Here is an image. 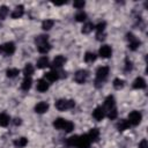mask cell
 <instances>
[{
    "mask_svg": "<svg viewBox=\"0 0 148 148\" xmlns=\"http://www.w3.org/2000/svg\"><path fill=\"white\" fill-rule=\"evenodd\" d=\"M9 124V116L6 113H0V126L6 127Z\"/></svg>",
    "mask_w": 148,
    "mask_h": 148,
    "instance_id": "484cf974",
    "label": "cell"
},
{
    "mask_svg": "<svg viewBox=\"0 0 148 148\" xmlns=\"http://www.w3.org/2000/svg\"><path fill=\"white\" fill-rule=\"evenodd\" d=\"M106 116H108V118H109V119H111V120H112V119H116V118H117V116H118V111H117L116 106H114V108L109 109V110H108Z\"/></svg>",
    "mask_w": 148,
    "mask_h": 148,
    "instance_id": "1f68e13d",
    "label": "cell"
},
{
    "mask_svg": "<svg viewBox=\"0 0 148 148\" xmlns=\"http://www.w3.org/2000/svg\"><path fill=\"white\" fill-rule=\"evenodd\" d=\"M66 62V58L64 56H57L53 61H52V67L53 68H61Z\"/></svg>",
    "mask_w": 148,
    "mask_h": 148,
    "instance_id": "30bf717a",
    "label": "cell"
},
{
    "mask_svg": "<svg viewBox=\"0 0 148 148\" xmlns=\"http://www.w3.org/2000/svg\"><path fill=\"white\" fill-rule=\"evenodd\" d=\"M27 143H28V139H27V138H24V136H22V138H18V139L14 140V146H15V147H17V148H23V147H25V146H27Z\"/></svg>",
    "mask_w": 148,
    "mask_h": 148,
    "instance_id": "7402d4cb",
    "label": "cell"
},
{
    "mask_svg": "<svg viewBox=\"0 0 148 148\" xmlns=\"http://www.w3.org/2000/svg\"><path fill=\"white\" fill-rule=\"evenodd\" d=\"M92 117L96 119V120H102L104 117H105V110L103 106H97L94 111H92Z\"/></svg>",
    "mask_w": 148,
    "mask_h": 148,
    "instance_id": "9c48e42d",
    "label": "cell"
},
{
    "mask_svg": "<svg viewBox=\"0 0 148 148\" xmlns=\"http://www.w3.org/2000/svg\"><path fill=\"white\" fill-rule=\"evenodd\" d=\"M50 66V62H49V58L47 57H40L38 60H37V67L38 68H45Z\"/></svg>",
    "mask_w": 148,
    "mask_h": 148,
    "instance_id": "44dd1931",
    "label": "cell"
},
{
    "mask_svg": "<svg viewBox=\"0 0 148 148\" xmlns=\"http://www.w3.org/2000/svg\"><path fill=\"white\" fill-rule=\"evenodd\" d=\"M116 127H117V130H118L119 132H123V131H125V130H127V128L130 127V123H128L127 120H125V119H120V120L117 123Z\"/></svg>",
    "mask_w": 148,
    "mask_h": 148,
    "instance_id": "d6986e66",
    "label": "cell"
},
{
    "mask_svg": "<svg viewBox=\"0 0 148 148\" xmlns=\"http://www.w3.org/2000/svg\"><path fill=\"white\" fill-rule=\"evenodd\" d=\"M84 5H86V2L83 0H81V1H74V3H73V6L75 8H77V9H82L84 7Z\"/></svg>",
    "mask_w": 148,
    "mask_h": 148,
    "instance_id": "74e56055",
    "label": "cell"
},
{
    "mask_svg": "<svg viewBox=\"0 0 148 148\" xmlns=\"http://www.w3.org/2000/svg\"><path fill=\"white\" fill-rule=\"evenodd\" d=\"M141 119H142V114L139 112V111H132L130 114H128V123L130 125H133V126H136L141 123Z\"/></svg>",
    "mask_w": 148,
    "mask_h": 148,
    "instance_id": "277c9868",
    "label": "cell"
},
{
    "mask_svg": "<svg viewBox=\"0 0 148 148\" xmlns=\"http://www.w3.org/2000/svg\"><path fill=\"white\" fill-rule=\"evenodd\" d=\"M66 2H67V1H62V2H53V3H54L56 6H61V5H65Z\"/></svg>",
    "mask_w": 148,
    "mask_h": 148,
    "instance_id": "7bdbcfd3",
    "label": "cell"
},
{
    "mask_svg": "<svg viewBox=\"0 0 148 148\" xmlns=\"http://www.w3.org/2000/svg\"><path fill=\"white\" fill-rule=\"evenodd\" d=\"M132 68H133L132 61L128 60V59H126L125 60V72H130V71H132Z\"/></svg>",
    "mask_w": 148,
    "mask_h": 148,
    "instance_id": "f35d334b",
    "label": "cell"
},
{
    "mask_svg": "<svg viewBox=\"0 0 148 148\" xmlns=\"http://www.w3.org/2000/svg\"><path fill=\"white\" fill-rule=\"evenodd\" d=\"M36 89L39 91V92H45L47 89H49V83L45 79H40L37 81V86H36Z\"/></svg>",
    "mask_w": 148,
    "mask_h": 148,
    "instance_id": "5bb4252c",
    "label": "cell"
},
{
    "mask_svg": "<svg viewBox=\"0 0 148 148\" xmlns=\"http://www.w3.org/2000/svg\"><path fill=\"white\" fill-rule=\"evenodd\" d=\"M44 77L49 82H54V81H57L59 79V73L57 71H50V72L44 74Z\"/></svg>",
    "mask_w": 148,
    "mask_h": 148,
    "instance_id": "7c38bea8",
    "label": "cell"
},
{
    "mask_svg": "<svg viewBox=\"0 0 148 148\" xmlns=\"http://www.w3.org/2000/svg\"><path fill=\"white\" fill-rule=\"evenodd\" d=\"M87 77H88V72H87L86 69H80V71H77V72L75 73V75H74L75 82H77V83H80V84L84 83V82L87 81Z\"/></svg>",
    "mask_w": 148,
    "mask_h": 148,
    "instance_id": "8992f818",
    "label": "cell"
},
{
    "mask_svg": "<svg viewBox=\"0 0 148 148\" xmlns=\"http://www.w3.org/2000/svg\"><path fill=\"white\" fill-rule=\"evenodd\" d=\"M75 106V102L73 99H58L56 102V108L59 110V111H65V110H69V109H73Z\"/></svg>",
    "mask_w": 148,
    "mask_h": 148,
    "instance_id": "7a4b0ae2",
    "label": "cell"
},
{
    "mask_svg": "<svg viewBox=\"0 0 148 148\" xmlns=\"http://www.w3.org/2000/svg\"><path fill=\"white\" fill-rule=\"evenodd\" d=\"M34 71H35L34 66L31 64H27L23 68V74H24V76H30L31 74H34Z\"/></svg>",
    "mask_w": 148,
    "mask_h": 148,
    "instance_id": "83f0119b",
    "label": "cell"
},
{
    "mask_svg": "<svg viewBox=\"0 0 148 148\" xmlns=\"http://www.w3.org/2000/svg\"><path fill=\"white\" fill-rule=\"evenodd\" d=\"M65 123L66 120L64 118H57L54 121H53V126L57 128V130H62L64 126H65Z\"/></svg>",
    "mask_w": 148,
    "mask_h": 148,
    "instance_id": "d4e9b609",
    "label": "cell"
},
{
    "mask_svg": "<svg viewBox=\"0 0 148 148\" xmlns=\"http://www.w3.org/2000/svg\"><path fill=\"white\" fill-rule=\"evenodd\" d=\"M114 97L112 96V95H109L106 98H105V101H104V109H111V108H114Z\"/></svg>",
    "mask_w": 148,
    "mask_h": 148,
    "instance_id": "ac0fdd59",
    "label": "cell"
},
{
    "mask_svg": "<svg viewBox=\"0 0 148 148\" xmlns=\"http://www.w3.org/2000/svg\"><path fill=\"white\" fill-rule=\"evenodd\" d=\"M139 148H148V141L146 139H142L139 142Z\"/></svg>",
    "mask_w": 148,
    "mask_h": 148,
    "instance_id": "ab89813d",
    "label": "cell"
},
{
    "mask_svg": "<svg viewBox=\"0 0 148 148\" xmlns=\"http://www.w3.org/2000/svg\"><path fill=\"white\" fill-rule=\"evenodd\" d=\"M133 88L134 89H145L146 88V81H145V79L143 77H141V76H138L134 81H133Z\"/></svg>",
    "mask_w": 148,
    "mask_h": 148,
    "instance_id": "4fadbf2b",
    "label": "cell"
},
{
    "mask_svg": "<svg viewBox=\"0 0 148 148\" xmlns=\"http://www.w3.org/2000/svg\"><path fill=\"white\" fill-rule=\"evenodd\" d=\"M97 56L94 53V52H86L84 54V61L86 62H94L96 60Z\"/></svg>",
    "mask_w": 148,
    "mask_h": 148,
    "instance_id": "4316f807",
    "label": "cell"
},
{
    "mask_svg": "<svg viewBox=\"0 0 148 148\" xmlns=\"http://www.w3.org/2000/svg\"><path fill=\"white\" fill-rule=\"evenodd\" d=\"M45 42H49V36L47 35H39L35 38V43L36 45H39L42 43H45Z\"/></svg>",
    "mask_w": 148,
    "mask_h": 148,
    "instance_id": "4dcf8cb0",
    "label": "cell"
},
{
    "mask_svg": "<svg viewBox=\"0 0 148 148\" xmlns=\"http://www.w3.org/2000/svg\"><path fill=\"white\" fill-rule=\"evenodd\" d=\"M65 132H67V133H69V132H72L73 130H74V124L72 123V121H69V120H66V123H65V126H64V128H62Z\"/></svg>",
    "mask_w": 148,
    "mask_h": 148,
    "instance_id": "e575fe53",
    "label": "cell"
},
{
    "mask_svg": "<svg viewBox=\"0 0 148 148\" xmlns=\"http://www.w3.org/2000/svg\"><path fill=\"white\" fill-rule=\"evenodd\" d=\"M53 24H54V21L47 18V20L43 21V23H42V28H43V30H50V29L53 27Z\"/></svg>",
    "mask_w": 148,
    "mask_h": 148,
    "instance_id": "f1b7e54d",
    "label": "cell"
},
{
    "mask_svg": "<svg viewBox=\"0 0 148 148\" xmlns=\"http://www.w3.org/2000/svg\"><path fill=\"white\" fill-rule=\"evenodd\" d=\"M109 75V67L108 66H101L97 68L96 71V79H95V86L97 88H99L102 86V83L106 80Z\"/></svg>",
    "mask_w": 148,
    "mask_h": 148,
    "instance_id": "6da1fadb",
    "label": "cell"
},
{
    "mask_svg": "<svg viewBox=\"0 0 148 148\" xmlns=\"http://www.w3.org/2000/svg\"><path fill=\"white\" fill-rule=\"evenodd\" d=\"M8 15V8L7 6H0V18L3 20Z\"/></svg>",
    "mask_w": 148,
    "mask_h": 148,
    "instance_id": "d590c367",
    "label": "cell"
},
{
    "mask_svg": "<svg viewBox=\"0 0 148 148\" xmlns=\"http://www.w3.org/2000/svg\"><path fill=\"white\" fill-rule=\"evenodd\" d=\"M23 14H24V7L22 5H20V6L15 7V9L12 12L10 16H12V18H20L21 16H23Z\"/></svg>",
    "mask_w": 148,
    "mask_h": 148,
    "instance_id": "9a60e30c",
    "label": "cell"
},
{
    "mask_svg": "<svg viewBox=\"0 0 148 148\" xmlns=\"http://www.w3.org/2000/svg\"><path fill=\"white\" fill-rule=\"evenodd\" d=\"M96 38H97V40H103L105 38V34L104 32H97L96 34Z\"/></svg>",
    "mask_w": 148,
    "mask_h": 148,
    "instance_id": "60d3db41",
    "label": "cell"
},
{
    "mask_svg": "<svg viewBox=\"0 0 148 148\" xmlns=\"http://www.w3.org/2000/svg\"><path fill=\"white\" fill-rule=\"evenodd\" d=\"M124 86H125V81L124 80H121V79H119V77H116L114 80H113V87H114V89H121V88H124Z\"/></svg>",
    "mask_w": 148,
    "mask_h": 148,
    "instance_id": "f546056e",
    "label": "cell"
},
{
    "mask_svg": "<svg viewBox=\"0 0 148 148\" xmlns=\"http://www.w3.org/2000/svg\"><path fill=\"white\" fill-rule=\"evenodd\" d=\"M105 27H106V23L103 21V22H99L97 25H95V29H96L97 32H104Z\"/></svg>",
    "mask_w": 148,
    "mask_h": 148,
    "instance_id": "8d00e7d4",
    "label": "cell"
},
{
    "mask_svg": "<svg viewBox=\"0 0 148 148\" xmlns=\"http://www.w3.org/2000/svg\"><path fill=\"white\" fill-rule=\"evenodd\" d=\"M31 83H32V80L30 76H24L22 83H21V89L24 90V91H28L30 88H31Z\"/></svg>",
    "mask_w": 148,
    "mask_h": 148,
    "instance_id": "2e32d148",
    "label": "cell"
},
{
    "mask_svg": "<svg viewBox=\"0 0 148 148\" xmlns=\"http://www.w3.org/2000/svg\"><path fill=\"white\" fill-rule=\"evenodd\" d=\"M86 18H87V14H86L83 10H80V12L76 13V15H75V20H76L77 22H83V21H86Z\"/></svg>",
    "mask_w": 148,
    "mask_h": 148,
    "instance_id": "836d02e7",
    "label": "cell"
},
{
    "mask_svg": "<svg viewBox=\"0 0 148 148\" xmlns=\"http://www.w3.org/2000/svg\"><path fill=\"white\" fill-rule=\"evenodd\" d=\"M94 29H95V24H94L92 22H87V23L83 24L81 31H82V34H89V32H91Z\"/></svg>",
    "mask_w": 148,
    "mask_h": 148,
    "instance_id": "603a6c76",
    "label": "cell"
},
{
    "mask_svg": "<svg viewBox=\"0 0 148 148\" xmlns=\"http://www.w3.org/2000/svg\"><path fill=\"white\" fill-rule=\"evenodd\" d=\"M37 50H38V52H40V53H47V52L51 50V44H50L49 42L42 43V44L37 45Z\"/></svg>",
    "mask_w": 148,
    "mask_h": 148,
    "instance_id": "ffe728a7",
    "label": "cell"
},
{
    "mask_svg": "<svg viewBox=\"0 0 148 148\" xmlns=\"http://www.w3.org/2000/svg\"><path fill=\"white\" fill-rule=\"evenodd\" d=\"M49 110V103L46 102H39L35 105V112L36 113H45Z\"/></svg>",
    "mask_w": 148,
    "mask_h": 148,
    "instance_id": "8fae6325",
    "label": "cell"
},
{
    "mask_svg": "<svg viewBox=\"0 0 148 148\" xmlns=\"http://www.w3.org/2000/svg\"><path fill=\"white\" fill-rule=\"evenodd\" d=\"M87 135H88L90 141H97L99 138V130L98 128H91Z\"/></svg>",
    "mask_w": 148,
    "mask_h": 148,
    "instance_id": "e0dca14e",
    "label": "cell"
},
{
    "mask_svg": "<svg viewBox=\"0 0 148 148\" xmlns=\"http://www.w3.org/2000/svg\"><path fill=\"white\" fill-rule=\"evenodd\" d=\"M90 142H91V141L89 140L88 135H87V134H83V135L79 136V139H77V143H76V147H79V148H89Z\"/></svg>",
    "mask_w": 148,
    "mask_h": 148,
    "instance_id": "52a82bcc",
    "label": "cell"
},
{
    "mask_svg": "<svg viewBox=\"0 0 148 148\" xmlns=\"http://www.w3.org/2000/svg\"><path fill=\"white\" fill-rule=\"evenodd\" d=\"M18 74H20V71H18L17 68H8V69L6 71V75H7V77H10V79L16 77Z\"/></svg>",
    "mask_w": 148,
    "mask_h": 148,
    "instance_id": "cb8c5ba5",
    "label": "cell"
},
{
    "mask_svg": "<svg viewBox=\"0 0 148 148\" xmlns=\"http://www.w3.org/2000/svg\"><path fill=\"white\" fill-rule=\"evenodd\" d=\"M15 52V44L13 42H7L2 45H0V53H3V54H7V56H10Z\"/></svg>",
    "mask_w": 148,
    "mask_h": 148,
    "instance_id": "5b68a950",
    "label": "cell"
},
{
    "mask_svg": "<svg viewBox=\"0 0 148 148\" xmlns=\"http://www.w3.org/2000/svg\"><path fill=\"white\" fill-rule=\"evenodd\" d=\"M77 139H79L77 135H73V136H71V138H68V139L66 140V145L69 146V147H74V146H76V143H77Z\"/></svg>",
    "mask_w": 148,
    "mask_h": 148,
    "instance_id": "d6a6232c",
    "label": "cell"
},
{
    "mask_svg": "<svg viewBox=\"0 0 148 148\" xmlns=\"http://www.w3.org/2000/svg\"><path fill=\"white\" fill-rule=\"evenodd\" d=\"M126 36H127V40H128V49L132 50V51H135V50L140 46L141 42H140L132 32H128Z\"/></svg>",
    "mask_w": 148,
    "mask_h": 148,
    "instance_id": "3957f363",
    "label": "cell"
},
{
    "mask_svg": "<svg viewBox=\"0 0 148 148\" xmlns=\"http://www.w3.org/2000/svg\"><path fill=\"white\" fill-rule=\"evenodd\" d=\"M13 123H14V125L17 126V125H21V124H22V120H21V118H15Z\"/></svg>",
    "mask_w": 148,
    "mask_h": 148,
    "instance_id": "b9f144b4",
    "label": "cell"
},
{
    "mask_svg": "<svg viewBox=\"0 0 148 148\" xmlns=\"http://www.w3.org/2000/svg\"><path fill=\"white\" fill-rule=\"evenodd\" d=\"M98 54H99L102 58H109V57H111V54H112V49H111L109 45H102V46L99 47Z\"/></svg>",
    "mask_w": 148,
    "mask_h": 148,
    "instance_id": "ba28073f",
    "label": "cell"
}]
</instances>
